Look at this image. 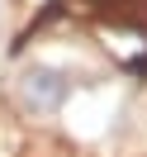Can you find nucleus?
Instances as JSON below:
<instances>
[{
  "mask_svg": "<svg viewBox=\"0 0 147 157\" xmlns=\"http://www.w3.org/2000/svg\"><path fill=\"white\" fill-rule=\"evenodd\" d=\"M76 90V76L67 67H52V62H33L29 71L19 76V105L29 114H57L62 105Z\"/></svg>",
  "mask_w": 147,
  "mask_h": 157,
  "instance_id": "nucleus-1",
  "label": "nucleus"
}]
</instances>
